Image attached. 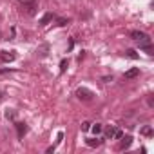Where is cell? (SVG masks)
Wrapping results in <instances>:
<instances>
[{"label":"cell","mask_w":154,"mask_h":154,"mask_svg":"<svg viewBox=\"0 0 154 154\" xmlns=\"http://www.w3.org/2000/svg\"><path fill=\"white\" fill-rule=\"evenodd\" d=\"M122 136H123V132H122V131H118V129H116V131H114V136H112V138H116V140H120V138H122Z\"/></svg>","instance_id":"e0dca14e"},{"label":"cell","mask_w":154,"mask_h":154,"mask_svg":"<svg viewBox=\"0 0 154 154\" xmlns=\"http://www.w3.org/2000/svg\"><path fill=\"white\" fill-rule=\"evenodd\" d=\"M67 65H69V62H67V60L63 58V60L60 62V74H63V72H65V69H67Z\"/></svg>","instance_id":"4fadbf2b"},{"label":"cell","mask_w":154,"mask_h":154,"mask_svg":"<svg viewBox=\"0 0 154 154\" xmlns=\"http://www.w3.org/2000/svg\"><path fill=\"white\" fill-rule=\"evenodd\" d=\"M65 24H67L65 18H58V26H65Z\"/></svg>","instance_id":"d6986e66"},{"label":"cell","mask_w":154,"mask_h":154,"mask_svg":"<svg viewBox=\"0 0 154 154\" xmlns=\"http://www.w3.org/2000/svg\"><path fill=\"white\" fill-rule=\"evenodd\" d=\"M53 18H54V17H53V13H45V15L42 17V20H40V26H47Z\"/></svg>","instance_id":"ba28073f"},{"label":"cell","mask_w":154,"mask_h":154,"mask_svg":"<svg viewBox=\"0 0 154 154\" xmlns=\"http://www.w3.org/2000/svg\"><path fill=\"white\" fill-rule=\"evenodd\" d=\"M125 56H129V58L136 60V58H138V53H136L134 49H127V51H125Z\"/></svg>","instance_id":"8fae6325"},{"label":"cell","mask_w":154,"mask_h":154,"mask_svg":"<svg viewBox=\"0 0 154 154\" xmlns=\"http://www.w3.org/2000/svg\"><path fill=\"white\" fill-rule=\"evenodd\" d=\"M4 96H6V94H4V93H0V100H2V98H4Z\"/></svg>","instance_id":"44dd1931"},{"label":"cell","mask_w":154,"mask_h":154,"mask_svg":"<svg viewBox=\"0 0 154 154\" xmlns=\"http://www.w3.org/2000/svg\"><path fill=\"white\" fill-rule=\"evenodd\" d=\"M120 140H122V141H120V149H122V150H123V149H129L131 143H132V136H125V138L122 136Z\"/></svg>","instance_id":"52a82bcc"},{"label":"cell","mask_w":154,"mask_h":154,"mask_svg":"<svg viewBox=\"0 0 154 154\" xmlns=\"http://www.w3.org/2000/svg\"><path fill=\"white\" fill-rule=\"evenodd\" d=\"M102 143V140H96V138H91V140H87V145L89 147H98Z\"/></svg>","instance_id":"7c38bea8"},{"label":"cell","mask_w":154,"mask_h":154,"mask_svg":"<svg viewBox=\"0 0 154 154\" xmlns=\"http://www.w3.org/2000/svg\"><path fill=\"white\" fill-rule=\"evenodd\" d=\"M45 51H47V45H44V47H40V56H45V54H47Z\"/></svg>","instance_id":"ac0fdd59"},{"label":"cell","mask_w":154,"mask_h":154,"mask_svg":"<svg viewBox=\"0 0 154 154\" xmlns=\"http://www.w3.org/2000/svg\"><path fill=\"white\" fill-rule=\"evenodd\" d=\"M6 118L13 122V120L17 118V111H15V109H8V111H6Z\"/></svg>","instance_id":"30bf717a"},{"label":"cell","mask_w":154,"mask_h":154,"mask_svg":"<svg viewBox=\"0 0 154 154\" xmlns=\"http://www.w3.org/2000/svg\"><path fill=\"white\" fill-rule=\"evenodd\" d=\"M131 38L136 40V42H145V40H150L143 31H131Z\"/></svg>","instance_id":"277c9868"},{"label":"cell","mask_w":154,"mask_h":154,"mask_svg":"<svg viewBox=\"0 0 154 154\" xmlns=\"http://www.w3.org/2000/svg\"><path fill=\"white\" fill-rule=\"evenodd\" d=\"M140 74V69L138 67H132V69H129V71H125V74H123V78H127V80H131V78H136V76Z\"/></svg>","instance_id":"8992f818"},{"label":"cell","mask_w":154,"mask_h":154,"mask_svg":"<svg viewBox=\"0 0 154 154\" xmlns=\"http://www.w3.org/2000/svg\"><path fill=\"white\" fill-rule=\"evenodd\" d=\"M91 129H93L94 134H100V132H102V123H94V125L91 123Z\"/></svg>","instance_id":"5bb4252c"},{"label":"cell","mask_w":154,"mask_h":154,"mask_svg":"<svg viewBox=\"0 0 154 154\" xmlns=\"http://www.w3.org/2000/svg\"><path fill=\"white\" fill-rule=\"evenodd\" d=\"M149 105H150V107H154V98H152V94L149 96Z\"/></svg>","instance_id":"ffe728a7"},{"label":"cell","mask_w":154,"mask_h":154,"mask_svg":"<svg viewBox=\"0 0 154 154\" xmlns=\"http://www.w3.org/2000/svg\"><path fill=\"white\" fill-rule=\"evenodd\" d=\"M141 134H143V136H152V129H150V127H143V129H141Z\"/></svg>","instance_id":"9a60e30c"},{"label":"cell","mask_w":154,"mask_h":154,"mask_svg":"<svg viewBox=\"0 0 154 154\" xmlns=\"http://www.w3.org/2000/svg\"><path fill=\"white\" fill-rule=\"evenodd\" d=\"M15 127H17V136H18V140H22V138L26 136V132H27V125H26L24 122H17Z\"/></svg>","instance_id":"3957f363"},{"label":"cell","mask_w":154,"mask_h":154,"mask_svg":"<svg viewBox=\"0 0 154 154\" xmlns=\"http://www.w3.org/2000/svg\"><path fill=\"white\" fill-rule=\"evenodd\" d=\"M76 96H78L82 102H89V100H93V91H89V89H85V87H80L78 91H76Z\"/></svg>","instance_id":"6da1fadb"},{"label":"cell","mask_w":154,"mask_h":154,"mask_svg":"<svg viewBox=\"0 0 154 154\" xmlns=\"http://www.w3.org/2000/svg\"><path fill=\"white\" fill-rule=\"evenodd\" d=\"M89 129H91V123H89V122H84V123H82V131L85 132V131H89Z\"/></svg>","instance_id":"2e32d148"},{"label":"cell","mask_w":154,"mask_h":154,"mask_svg":"<svg viewBox=\"0 0 154 154\" xmlns=\"http://www.w3.org/2000/svg\"><path fill=\"white\" fill-rule=\"evenodd\" d=\"M0 60H2V62H6V63H9V62H13V60H15V53L2 51V53H0Z\"/></svg>","instance_id":"5b68a950"},{"label":"cell","mask_w":154,"mask_h":154,"mask_svg":"<svg viewBox=\"0 0 154 154\" xmlns=\"http://www.w3.org/2000/svg\"><path fill=\"white\" fill-rule=\"evenodd\" d=\"M20 6H22L29 15H35V9H36V0H20Z\"/></svg>","instance_id":"7a4b0ae2"},{"label":"cell","mask_w":154,"mask_h":154,"mask_svg":"<svg viewBox=\"0 0 154 154\" xmlns=\"http://www.w3.org/2000/svg\"><path fill=\"white\" fill-rule=\"evenodd\" d=\"M114 131H116V129H114L112 125H109V127L105 129V138H107V140H112V136H114Z\"/></svg>","instance_id":"9c48e42d"}]
</instances>
